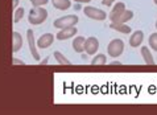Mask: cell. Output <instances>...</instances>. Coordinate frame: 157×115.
Masks as SVG:
<instances>
[{"label":"cell","instance_id":"19","mask_svg":"<svg viewBox=\"0 0 157 115\" xmlns=\"http://www.w3.org/2000/svg\"><path fill=\"white\" fill-rule=\"evenodd\" d=\"M24 13H25L24 7H19V8H16V11H15V15H13V23H19V21H21V20H23V17H24Z\"/></svg>","mask_w":157,"mask_h":115},{"label":"cell","instance_id":"22","mask_svg":"<svg viewBox=\"0 0 157 115\" xmlns=\"http://www.w3.org/2000/svg\"><path fill=\"white\" fill-rule=\"evenodd\" d=\"M114 3H115V0H102V4L103 6H106V7L114 6Z\"/></svg>","mask_w":157,"mask_h":115},{"label":"cell","instance_id":"23","mask_svg":"<svg viewBox=\"0 0 157 115\" xmlns=\"http://www.w3.org/2000/svg\"><path fill=\"white\" fill-rule=\"evenodd\" d=\"M75 3H79V4H87V3H91L93 0H74Z\"/></svg>","mask_w":157,"mask_h":115},{"label":"cell","instance_id":"10","mask_svg":"<svg viewBox=\"0 0 157 115\" xmlns=\"http://www.w3.org/2000/svg\"><path fill=\"white\" fill-rule=\"evenodd\" d=\"M144 41V32L143 30H135L129 37V45L132 48H137L140 46Z\"/></svg>","mask_w":157,"mask_h":115},{"label":"cell","instance_id":"28","mask_svg":"<svg viewBox=\"0 0 157 115\" xmlns=\"http://www.w3.org/2000/svg\"><path fill=\"white\" fill-rule=\"evenodd\" d=\"M153 3L156 4V6H157V0H153Z\"/></svg>","mask_w":157,"mask_h":115},{"label":"cell","instance_id":"17","mask_svg":"<svg viewBox=\"0 0 157 115\" xmlns=\"http://www.w3.org/2000/svg\"><path fill=\"white\" fill-rule=\"evenodd\" d=\"M132 17H133V11H131V10H125L123 13H121V16L117 19L116 23H120V24H127V21L129 20H132Z\"/></svg>","mask_w":157,"mask_h":115},{"label":"cell","instance_id":"27","mask_svg":"<svg viewBox=\"0 0 157 115\" xmlns=\"http://www.w3.org/2000/svg\"><path fill=\"white\" fill-rule=\"evenodd\" d=\"M41 64H48V57H46V58L44 60V61H41Z\"/></svg>","mask_w":157,"mask_h":115},{"label":"cell","instance_id":"3","mask_svg":"<svg viewBox=\"0 0 157 115\" xmlns=\"http://www.w3.org/2000/svg\"><path fill=\"white\" fill-rule=\"evenodd\" d=\"M79 21V17L77 15H66L62 17H58L57 20H54L53 26L57 29H62V28H67V26H75Z\"/></svg>","mask_w":157,"mask_h":115},{"label":"cell","instance_id":"13","mask_svg":"<svg viewBox=\"0 0 157 115\" xmlns=\"http://www.w3.org/2000/svg\"><path fill=\"white\" fill-rule=\"evenodd\" d=\"M141 57L144 58V62H145L147 65H155L153 54L151 53L148 46H141Z\"/></svg>","mask_w":157,"mask_h":115},{"label":"cell","instance_id":"7","mask_svg":"<svg viewBox=\"0 0 157 115\" xmlns=\"http://www.w3.org/2000/svg\"><path fill=\"white\" fill-rule=\"evenodd\" d=\"M125 10H127V8H125V4L123 2H117L116 4H114L110 15H108V19L111 20V23H116L117 19L121 16V13H123Z\"/></svg>","mask_w":157,"mask_h":115},{"label":"cell","instance_id":"21","mask_svg":"<svg viewBox=\"0 0 157 115\" xmlns=\"http://www.w3.org/2000/svg\"><path fill=\"white\" fill-rule=\"evenodd\" d=\"M49 3V0H30V4L33 7H42V6H46Z\"/></svg>","mask_w":157,"mask_h":115},{"label":"cell","instance_id":"11","mask_svg":"<svg viewBox=\"0 0 157 115\" xmlns=\"http://www.w3.org/2000/svg\"><path fill=\"white\" fill-rule=\"evenodd\" d=\"M21 48H23V36H21V33L15 30L12 33V50L13 53H17Z\"/></svg>","mask_w":157,"mask_h":115},{"label":"cell","instance_id":"26","mask_svg":"<svg viewBox=\"0 0 157 115\" xmlns=\"http://www.w3.org/2000/svg\"><path fill=\"white\" fill-rule=\"evenodd\" d=\"M19 6V0H13V8H17Z\"/></svg>","mask_w":157,"mask_h":115},{"label":"cell","instance_id":"20","mask_svg":"<svg viewBox=\"0 0 157 115\" xmlns=\"http://www.w3.org/2000/svg\"><path fill=\"white\" fill-rule=\"evenodd\" d=\"M148 44H149V48L153 49L155 52H157V32L152 33L149 38H148Z\"/></svg>","mask_w":157,"mask_h":115},{"label":"cell","instance_id":"6","mask_svg":"<svg viewBox=\"0 0 157 115\" xmlns=\"http://www.w3.org/2000/svg\"><path fill=\"white\" fill-rule=\"evenodd\" d=\"M99 50V40L97 37H87L85 41V52L89 56H95Z\"/></svg>","mask_w":157,"mask_h":115},{"label":"cell","instance_id":"4","mask_svg":"<svg viewBox=\"0 0 157 115\" xmlns=\"http://www.w3.org/2000/svg\"><path fill=\"white\" fill-rule=\"evenodd\" d=\"M83 13L91 20H97V21H103L106 20L108 15L103 10L100 8H95V7H91V6H86L83 8Z\"/></svg>","mask_w":157,"mask_h":115},{"label":"cell","instance_id":"14","mask_svg":"<svg viewBox=\"0 0 157 115\" xmlns=\"http://www.w3.org/2000/svg\"><path fill=\"white\" fill-rule=\"evenodd\" d=\"M52 4L59 11H66L71 7V0H52Z\"/></svg>","mask_w":157,"mask_h":115},{"label":"cell","instance_id":"1","mask_svg":"<svg viewBox=\"0 0 157 115\" xmlns=\"http://www.w3.org/2000/svg\"><path fill=\"white\" fill-rule=\"evenodd\" d=\"M48 19V11L44 7H33L29 11L28 21L30 25H41Z\"/></svg>","mask_w":157,"mask_h":115},{"label":"cell","instance_id":"2","mask_svg":"<svg viewBox=\"0 0 157 115\" xmlns=\"http://www.w3.org/2000/svg\"><path fill=\"white\" fill-rule=\"evenodd\" d=\"M124 52V41L121 38H114L111 40L110 44L107 45V54L111 58H117L123 54Z\"/></svg>","mask_w":157,"mask_h":115},{"label":"cell","instance_id":"16","mask_svg":"<svg viewBox=\"0 0 157 115\" xmlns=\"http://www.w3.org/2000/svg\"><path fill=\"white\" fill-rule=\"evenodd\" d=\"M106 64H107V57L106 54H102V53H97L94 58L91 60V65H94V66L106 65Z\"/></svg>","mask_w":157,"mask_h":115},{"label":"cell","instance_id":"9","mask_svg":"<svg viewBox=\"0 0 157 115\" xmlns=\"http://www.w3.org/2000/svg\"><path fill=\"white\" fill-rule=\"evenodd\" d=\"M77 32H78L77 26H67V28H62V29H59V32L57 34H56V38L59 40V41L69 40V38L75 36Z\"/></svg>","mask_w":157,"mask_h":115},{"label":"cell","instance_id":"25","mask_svg":"<svg viewBox=\"0 0 157 115\" xmlns=\"http://www.w3.org/2000/svg\"><path fill=\"white\" fill-rule=\"evenodd\" d=\"M111 65H121V62H120V61H112V62H111Z\"/></svg>","mask_w":157,"mask_h":115},{"label":"cell","instance_id":"24","mask_svg":"<svg viewBox=\"0 0 157 115\" xmlns=\"http://www.w3.org/2000/svg\"><path fill=\"white\" fill-rule=\"evenodd\" d=\"M13 64H16V65H17V64H19V65H24L23 61H19V60H16V58L13 60Z\"/></svg>","mask_w":157,"mask_h":115},{"label":"cell","instance_id":"5","mask_svg":"<svg viewBox=\"0 0 157 115\" xmlns=\"http://www.w3.org/2000/svg\"><path fill=\"white\" fill-rule=\"evenodd\" d=\"M27 40H28V45H29V52L32 57L36 61H40V53H38V48L36 44V40H34V33L32 29L27 30Z\"/></svg>","mask_w":157,"mask_h":115},{"label":"cell","instance_id":"15","mask_svg":"<svg viewBox=\"0 0 157 115\" xmlns=\"http://www.w3.org/2000/svg\"><path fill=\"white\" fill-rule=\"evenodd\" d=\"M110 28L116 30V32H120L123 34H129L131 33V26H128L127 24H120V23H111Z\"/></svg>","mask_w":157,"mask_h":115},{"label":"cell","instance_id":"18","mask_svg":"<svg viewBox=\"0 0 157 115\" xmlns=\"http://www.w3.org/2000/svg\"><path fill=\"white\" fill-rule=\"evenodd\" d=\"M53 56H54V58L57 60V62H58L59 65H71L70 61H69L61 52H54V54H53Z\"/></svg>","mask_w":157,"mask_h":115},{"label":"cell","instance_id":"29","mask_svg":"<svg viewBox=\"0 0 157 115\" xmlns=\"http://www.w3.org/2000/svg\"><path fill=\"white\" fill-rule=\"evenodd\" d=\"M156 29H157V20H156Z\"/></svg>","mask_w":157,"mask_h":115},{"label":"cell","instance_id":"12","mask_svg":"<svg viewBox=\"0 0 157 115\" xmlns=\"http://www.w3.org/2000/svg\"><path fill=\"white\" fill-rule=\"evenodd\" d=\"M85 41H86V38L83 36L74 37V40H73V49H74V52L83 53L85 52Z\"/></svg>","mask_w":157,"mask_h":115},{"label":"cell","instance_id":"8","mask_svg":"<svg viewBox=\"0 0 157 115\" xmlns=\"http://www.w3.org/2000/svg\"><path fill=\"white\" fill-rule=\"evenodd\" d=\"M54 40H56L54 34H52V33H44V34H41V36L38 37V40L36 41L37 48H38V49H48V48H49L52 44L54 42Z\"/></svg>","mask_w":157,"mask_h":115}]
</instances>
